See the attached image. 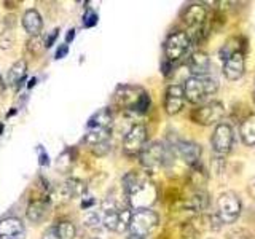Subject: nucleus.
Here are the masks:
<instances>
[{
    "label": "nucleus",
    "mask_w": 255,
    "mask_h": 239,
    "mask_svg": "<svg viewBox=\"0 0 255 239\" xmlns=\"http://www.w3.org/2000/svg\"><path fill=\"white\" fill-rule=\"evenodd\" d=\"M217 91V82L211 77H190L183 85V94L187 101L198 104L204 101L209 94Z\"/></svg>",
    "instance_id": "obj_1"
},
{
    "label": "nucleus",
    "mask_w": 255,
    "mask_h": 239,
    "mask_svg": "<svg viewBox=\"0 0 255 239\" xmlns=\"http://www.w3.org/2000/svg\"><path fill=\"white\" fill-rule=\"evenodd\" d=\"M139 158L143 167H147V169H156V167H161L169 161L171 155H169V148L164 143L150 142L142 148Z\"/></svg>",
    "instance_id": "obj_2"
},
{
    "label": "nucleus",
    "mask_w": 255,
    "mask_h": 239,
    "mask_svg": "<svg viewBox=\"0 0 255 239\" xmlns=\"http://www.w3.org/2000/svg\"><path fill=\"white\" fill-rule=\"evenodd\" d=\"M190 45H191V40L187 32H182V30L172 32L164 43L166 61L171 64L180 61L183 56H185V53L190 50Z\"/></svg>",
    "instance_id": "obj_3"
},
{
    "label": "nucleus",
    "mask_w": 255,
    "mask_h": 239,
    "mask_svg": "<svg viewBox=\"0 0 255 239\" xmlns=\"http://www.w3.org/2000/svg\"><path fill=\"white\" fill-rule=\"evenodd\" d=\"M158 214L151 209H139L132 212L129 231L132 236L143 238L153 231V228L158 225Z\"/></svg>",
    "instance_id": "obj_4"
},
{
    "label": "nucleus",
    "mask_w": 255,
    "mask_h": 239,
    "mask_svg": "<svg viewBox=\"0 0 255 239\" xmlns=\"http://www.w3.org/2000/svg\"><path fill=\"white\" fill-rule=\"evenodd\" d=\"M128 198H129L131 207H134L135 211L150 209V206L156 201V190L150 182L140 180L137 185L128 193Z\"/></svg>",
    "instance_id": "obj_5"
},
{
    "label": "nucleus",
    "mask_w": 255,
    "mask_h": 239,
    "mask_svg": "<svg viewBox=\"0 0 255 239\" xmlns=\"http://www.w3.org/2000/svg\"><path fill=\"white\" fill-rule=\"evenodd\" d=\"M217 209L222 223H233L241 214V201L235 193L227 191V193L220 195L217 201Z\"/></svg>",
    "instance_id": "obj_6"
},
{
    "label": "nucleus",
    "mask_w": 255,
    "mask_h": 239,
    "mask_svg": "<svg viewBox=\"0 0 255 239\" xmlns=\"http://www.w3.org/2000/svg\"><path fill=\"white\" fill-rule=\"evenodd\" d=\"M223 115H225V109H223L222 102L214 101L199 109H195L191 112V120L198 124L209 126V124H215L217 121H220Z\"/></svg>",
    "instance_id": "obj_7"
},
{
    "label": "nucleus",
    "mask_w": 255,
    "mask_h": 239,
    "mask_svg": "<svg viewBox=\"0 0 255 239\" xmlns=\"http://www.w3.org/2000/svg\"><path fill=\"white\" fill-rule=\"evenodd\" d=\"M147 145V127L143 124H134L126 132L123 139V150L126 155H139L142 148Z\"/></svg>",
    "instance_id": "obj_8"
},
{
    "label": "nucleus",
    "mask_w": 255,
    "mask_h": 239,
    "mask_svg": "<svg viewBox=\"0 0 255 239\" xmlns=\"http://www.w3.org/2000/svg\"><path fill=\"white\" fill-rule=\"evenodd\" d=\"M233 145V129L227 123H220L215 126L212 135V148L217 155H227Z\"/></svg>",
    "instance_id": "obj_9"
},
{
    "label": "nucleus",
    "mask_w": 255,
    "mask_h": 239,
    "mask_svg": "<svg viewBox=\"0 0 255 239\" xmlns=\"http://www.w3.org/2000/svg\"><path fill=\"white\" fill-rule=\"evenodd\" d=\"M244 69H246V61H244L243 51L233 53L223 61V75H225L228 80H231V82L241 78L244 74Z\"/></svg>",
    "instance_id": "obj_10"
},
{
    "label": "nucleus",
    "mask_w": 255,
    "mask_h": 239,
    "mask_svg": "<svg viewBox=\"0 0 255 239\" xmlns=\"http://www.w3.org/2000/svg\"><path fill=\"white\" fill-rule=\"evenodd\" d=\"M26 228L18 217H5L0 220V239H24Z\"/></svg>",
    "instance_id": "obj_11"
},
{
    "label": "nucleus",
    "mask_w": 255,
    "mask_h": 239,
    "mask_svg": "<svg viewBox=\"0 0 255 239\" xmlns=\"http://www.w3.org/2000/svg\"><path fill=\"white\" fill-rule=\"evenodd\" d=\"M183 101H185V94H183V88L179 85H171L166 90L164 98V110L167 115L179 114L180 109L183 107Z\"/></svg>",
    "instance_id": "obj_12"
},
{
    "label": "nucleus",
    "mask_w": 255,
    "mask_h": 239,
    "mask_svg": "<svg viewBox=\"0 0 255 239\" xmlns=\"http://www.w3.org/2000/svg\"><path fill=\"white\" fill-rule=\"evenodd\" d=\"M182 18H183V22H185L188 27L198 29V27L204 26L206 18H207V10H206V6L201 3H193L183 11Z\"/></svg>",
    "instance_id": "obj_13"
},
{
    "label": "nucleus",
    "mask_w": 255,
    "mask_h": 239,
    "mask_svg": "<svg viewBox=\"0 0 255 239\" xmlns=\"http://www.w3.org/2000/svg\"><path fill=\"white\" fill-rule=\"evenodd\" d=\"M74 196H75V193H74V188H72V183H70V180H67L64 183H59V185H56L50 193H48L46 201H48V204L62 206L67 201H70Z\"/></svg>",
    "instance_id": "obj_14"
},
{
    "label": "nucleus",
    "mask_w": 255,
    "mask_h": 239,
    "mask_svg": "<svg viewBox=\"0 0 255 239\" xmlns=\"http://www.w3.org/2000/svg\"><path fill=\"white\" fill-rule=\"evenodd\" d=\"M188 69L193 77H206L211 69V59L204 51H195L188 59Z\"/></svg>",
    "instance_id": "obj_15"
},
{
    "label": "nucleus",
    "mask_w": 255,
    "mask_h": 239,
    "mask_svg": "<svg viewBox=\"0 0 255 239\" xmlns=\"http://www.w3.org/2000/svg\"><path fill=\"white\" fill-rule=\"evenodd\" d=\"M175 147H177V151L183 158V161L188 163L190 166L198 164L199 156H201V147H199L198 143L190 142V140H180Z\"/></svg>",
    "instance_id": "obj_16"
},
{
    "label": "nucleus",
    "mask_w": 255,
    "mask_h": 239,
    "mask_svg": "<svg viewBox=\"0 0 255 239\" xmlns=\"http://www.w3.org/2000/svg\"><path fill=\"white\" fill-rule=\"evenodd\" d=\"M22 26L30 37H35V35H40V32L43 29V19H42V16H40V13L32 8V10H27L24 13Z\"/></svg>",
    "instance_id": "obj_17"
},
{
    "label": "nucleus",
    "mask_w": 255,
    "mask_h": 239,
    "mask_svg": "<svg viewBox=\"0 0 255 239\" xmlns=\"http://www.w3.org/2000/svg\"><path fill=\"white\" fill-rule=\"evenodd\" d=\"M48 207H50V204H48L46 199H32L27 206V211H26L29 222H32V223L42 222L48 214Z\"/></svg>",
    "instance_id": "obj_18"
},
{
    "label": "nucleus",
    "mask_w": 255,
    "mask_h": 239,
    "mask_svg": "<svg viewBox=\"0 0 255 239\" xmlns=\"http://www.w3.org/2000/svg\"><path fill=\"white\" fill-rule=\"evenodd\" d=\"M26 70H27V64L26 61H16L13 66L8 70V83L19 88L24 77H26Z\"/></svg>",
    "instance_id": "obj_19"
},
{
    "label": "nucleus",
    "mask_w": 255,
    "mask_h": 239,
    "mask_svg": "<svg viewBox=\"0 0 255 239\" xmlns=\"http://www.w3.org/2000/svg\"><path fill=\"white\" fill-rule=\"evenodd\" d=\"M239 134H241V139L246 145H255V115L247 117L241 123Z\"/></svg>",
    "instance_id": "obj_20"
},
{
    "label": "nucleus",
    "mask_w": 255,
    "mask_h": 239,
    "mask_svg": "<svg viewBox=\"0 0 255 239\" xmlns=\"http://www.w3.org/2000/svg\"><path fill=\"white\" fill-rule=\"evenodd\" d=\"M110 137V127H93V129L88 131V134L85 135V143L88 145H99V143L107 142Z\"/></svg>",
    "instance_id": "obj_21"
},
{
    "label": "nucleus",
    "mask_w": 255,
    "mask_h": 239,
    "mask_svg": "<svg viewBox=\"0 0 255 239\" xmlns=\"http://www.w3.org/2000/svg\"><path fill=\"white\" fill-rule=\"evenodd\" d=\"M88 126H90V129H93V127H110L112 126L110 110L102 109L99 112H96V114L90 118V121H88Z\"/></svg>",
    "instance_id": "obj_22"
},
{
    "label": "nucleus",
    "mask_w": 255,
    "mask_h": 239,
    "mask_svg": "<svg viewBox=\"0 0 255 239\" xmlns=\"http://www.w3.org/2000/svg\"><path fill=\"white\" fill-rule=\"evenodd\" d=\"M54 227H56V233H58L59 239H74L77 235L75 225L69 220H62Z\"/></svg>",
    "instance_id": "obj_23"
},
{
    "label": "nucleus",
    "mask_w": 255,
    "mask_h": 239,
    "mask_svg": "<svg viewBox=\"0 0 255 239\" xmlns=\"http://www.w3.org/2000/svg\"><path fill=\"white\" fill-rule=\"evenodd\" d=\"M118 212L120 209H110V211H104L102 215V225L110 231H117L118 227Z\"/></svg>",
    "instance_id": "obj_24"
},
{
    "label": "nucleus",
    "mask_w": 255,
    "mask_h": 239,
    "mask_svg": "<svg viewBox=\"0 0 255 239\" xmlns=\"http://www.w3.org/2000/svg\"><path fill=\"white\" fill-rule=\"evenodd\" d=\"M132 212L129 209H120L118 212V227H117V233H125L126 230H129V223H131Z\"/></svg>",
    "instance_id": "obj_25"
},
{
    "label": "nucleus",
    "mask_w": 255,
    "mask_h": 239,
    "mask_svg": "<svg viewBox=\"0 0 255 239\" xmlns=\"http://www.w3.org/2000/svg\"><path fill=\"white\" fill-rule=\"evenodd\" d=\"M43 48L45 46V42H43V38L40 37V35H35V37H30V40L27 42V50L32 53V54H40L43 51Z\"/></svg>",
    "instance_id": "obj_26"
},
{
    "label": "nucleus",
    "mask_w": 255,
    "mask_h": 239,
    "mask_svg": "<svg viewBox=\"0 0 255 239\" xmlns=\"http://www.w3.org/2000/svg\"><path fill=\"white\" fill-rule=\"evenodd\" d=\"M188 206L193 207L195 211H203V209H206V206H207V196H206V193H203V191L196 193L193 198L190 199Z\"/></svg>",
    "instance_id": "obj_27"
},
{
    "label": "nucleus",
    "mask_w": 255,
    "mask_h": 239,
    "mask_svg": "<svg viewBox=\"0 0 255 239\" xmlns=\"http://www.w3.org/2000/svg\"><path fill=\"white\" fill-rule=\"evenodd\" d=\"M14 43V35L10 27H6L2 30V34H0V48L2 50H8V48H11V45Z\"/></svg>",
    "instance_id": "obj_28"
},
{
    "label": "nucleus",
    "mask_w": 255,
    "mask_h": 239,
    "mask_svg": "<svg viewBox=\"0 0 255 239\" xmlns=\"http://www.w3.org/2000/svg\"><path fill=\"white\" fill-rule=\"evenodd\" d=\"M83 222H85V225H86V227H90V228H98V227L101 225V223H102V219L99 217V214H98V212H88V214L85 215Z\"/></svg>",
    "instance_id": "obj_29"
},
{
    "label": "nucleus",
    "mask_w": 255,
    "mask_h": 239,
    "mask_svg": "<svg viewBox=\"0 0 255 239\" xmlns=\"http://www.w3.org/2000/svg\"><path fill=\"white\" fill-rule=\"evenodd\" d=\"M148 107H150V98H148V94L147 93H142L139 96L137 104H135V109L134 110H137L139 114H145V112L148 110Z\"/></svg>",
    "instance_id": "obj_30"
},
{
    "label": "nucleus",
    "mask_w": 255,
    "mask_h": 239,
    "mask_svg": "<svg viewBox=\"0 0 255 239\" xmlns=\"http://www.w3.org/2000/svg\"><path fill=\"white\" fill-rule=\"evenodd\" d=\"M85 27H93V26H96V22H98V14L96 13H93V11H88L86 14H85Z\"/></svg>",
    "instance_id": "obj_31"
},
{
    "label": "nucleus",
    "mask_w": 255,
    "mask_h": 239,
    "mask_svg": "<svg viewBox=\"0 0 255 239\" xmlns=\"http://www.w3.org/2000/svg\"><path fill=\"white\" fill-rule=\"evenodd\" d=\"M109 150H110L109 142H104V143H99V145H94L93 147V151H94L96 155H106Z\"/></svg>",
    "instance_id": "obj_32"
},
{
    "label": "nucleus",
    "mask_w": 255,
    "mask_h": 239,
    "mask_svg": "<svg viewBox=\"0 0 255 239\" xmlns=\"http://www.w3.org/2000/svg\"><path fill=\"white\" fill-rule=\"evenodd\" d=\"M42 239H59L58 233H56V227H50V228H46L45 230V233L42 236Z\"/></svg>",
    "instance_id": "obj_33"
},
{
    "label": "nucleus",
    "mask_w": 255,
    "mask_h": 239,
    "mask_svg": "<svg viewBox=\"0 0 255 239\" xmlns=\"http://www.w3.org/2000/svg\"><path fill=\"white\" fill-rule=\"evenodd\" d=\"M58 32H59V29H54L50 35H48V38L45 40V46L46 48H50V46H53V43H54V40L58 38Z\"/></svg>",
    "instance_id": "obj_34"
},
{
    "label": "nucleus",
    "mask_w": 255,
    "mask_h": 239,
    "mask_svg": "<svg viewBox=\"0 0 255 239\" xmlns=\"http://www.w3.org/2000/svg\"><path fill=\"white\" fill-rule=\"evenodd\" d=\"M67 53H69L67 45H61V46L58 48V50H56V59H62Z\"/></svg>",
    "instance_id": "obj_35"
},
{
    "label": "nucleus",
    "mask_w": 255,
    "mask_h": 239,
    "mask_svg": "<svg viewBox=\"0 0 255 239\" xmlns=\"http://www.w3.org/2000/svg\"><path fill=\"white\" fill-rule=\"evenodd\" d=\"M74 37H75V30L72 29V30H69V34L66 35V42H67V43L72 42V40H74Z\"/></svg>",
    "instance_id": "obj_36"
},
{
    "label": "nucleus",
    "mask_w": 255,
    "mask_h": 239,
    "mask_svg": "<svg viewBox=\"0 0 255 239\" xmlns=\"http://www.w3.org/2000/svg\"><path fill=\"white\" fill-rule=\"evenodd\" d=\"M35 82H37V78H32V80H30V82L27 83V86H29V88H32V86H34V85H35Z\"/></svg>",
    "instance_id": "obj_37"
},
{
    "label": "nucleus",
    "mask_w": 255,
    "mask_h": 239,
    "mask_svg": "<svg viewBox=\"0 0 255 239\" xmlns=\"http://www.w3.org/2000/svg\"><path fill=\"white\" fill-rule=\"evenodd\" d=\"M128 239H143V238H139V236H132V235H131V236L128 238Z\"/></svg>",
    "instance_id": "obj_38"
},
{
    "label": "nucleus",
    "mask_w": 255,
    "mask_h": 239,
    "mask_svg": "<svg viewBox=\"0 0 255 239\" xmlns=\"http://www.w3.org/2000/svg\"><path fill=\"white\" fill-rule=\"evenodd\" d=\"M2 129H3V124H0V132H2Z\"/></svg>",
    "instance_id": "obj_39"
},
{
    "label": "nucleus",
    "mask_w": 255,
    "mask_h": 239,
    "mask_svg": "<svg viewBox=\"0 0 255 239\" xmlns=\"http://www.w3.org/2000/svg\"><path fill=\"white\" fill-rule=\"evenodd\" d=\"M94 239H98V238H94Z\"/></svg>",
    "instance_id": "obj_40"
}]
</instances>
